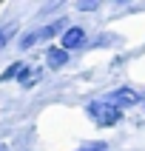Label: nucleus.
<instances>
[{"instance_id": "nucleus-1", "label": "nucleus", "mask_w": 145, "mask_h": 151, "mask_svg": "<svg viewBox=\"0 0 145 151\" xmlns=\"http://www.w3.org/2000/svg\"><path fill=\"white\" fill-rule=\"evenodd\" d=\"M85 111H88V117H91L97 126H102V128L117 126L119 117H122V111H117L114 106H108L105 100H91L88 106H85Z\"/></svg>"}, {"instance_id": "nucleus-2", "label": "nucleus", "mask_w": 145, "mask_h": 151, "mask_svg": "<svg viewBox=\"0 0 145 151\" xmlns=\"http://www.w3.org/2000/svg\"><path fill=\"white\" fill-rule=\"evenodd\" d=\"M105 103H108V106H114L117 111H122V109H131V106H136V103H139V94H136L134 88L122 86V88H117V91L111 94Z\"/></svg>"}, {"instance_id": "nucleus-3", "label": "nucleus", "mask_w": 145, "mask_h": 151, "mask_svg": "<svg viewBox=\"0 0 145 151\" xmlns=\"http://www.w3.org/2000/svg\"><path fill=\"white\" fill-rule=\"evenodd\" d=\"M83 46H85V29H80V26H68L66 32L60 34V49L63 51L83 49Z\"/></svg>"}, {"instance_id": "nucleus-4", "label": "nucleus", "mask_w": 145, "mask_h": 151, "mask_svg": "<svg viewBox=\"0 0 145 151\" xmlns=\"http://www.w3.org/2000/svg\"><path fill=\"white\" fill-rule=\"evenodd\" d=\"M66 63H68V51L57 49V46H51V49L46 51V66L49 68H63Z\"/></svg>"}, {"instance_id": "nucleus-5", "label": "nucleus", "mask_w": 145, "mask_h": 151, "mask_svg": "<svg viewBox=\"0 0 145 151\" xmlns=\"http://www.w3.org/2000/svg\"><path fill=\"white\" fill-rule=\"evenodd\" d=\"M63 32V20H57V23H49V26H43V29H37V40H51L54 34Z\"/></svg>"}, {"instance_id": "nucleus-6", "label": "nucleus", "mask_w": 145, "mask_h": 151, "mask_svg": "<svg viewBox=\"0 0 145 151\" xmlns=\"http://www.w3.org/2000/svg\"><path fill=\"white\" fill-rule=\"evenodd\" d=\"M20 68H23V63H20V60H14L9 68H3V74H0V83H11V80H17Z\"/></svg>"}, {"instance_id": "nucleus-7", "label": "nucleus", "mask_w": 145, "mask_h": 151, "mask_svg": "<svg viewBox=\"0 0 145 151\" xmlns=\"http://www.w3.org/2000/svg\"><path fill=\"white\" fill-rule=\"evenodd\" d=\"M17 80H20V83L26 86V88H29V86H34L37 83V80H40V71H31V68H20V74H17Z\"/></svg>"}, {"instance_id": "nucleus-8", "label": "nucleus", "mask_w": 145, "mask_h": 151, "mask_svg": "<svg viewBox=\"0 0 145 151\" xmlns=\"http://www.w3.org/2000/svg\"><path fill=\"white\" fill-rule=\"evenodd\" d=\"M14 34H17V26H14V23L0 26V49H3V46H6V43L11 40V37H14Z\"/></svg>"}, {"instance_id": "nucleus-9", "label": "nucleus", "mask_w": 145, "mask_h": 151, "mask_svg": "<svg viewBox=\"0 0 145 151\" xmlns=\"http://www.w3.org/2000/svg\"><path fill=\"white\" fill-rule=\"evenodd\" d=\"M34 43H40V40H37V32H31V34H26L23 40H20V49L26 51V49H31Z\"/></svg>"}, {"instance_id": "nucleus-10", "label": "nucleus", "mask_w": 145, "mask_h": 151, "mask_svg": "<svg viewBox=\"0 0 145 151\" xmlns=\"http://www.w3.org/2000/svg\"><path fill=\"white\" fill-rule=\"evenodd\" d=\"M105 148H108L105 143H88V145H83L80 151H105Z\"/></svg>"}]
</instances>
